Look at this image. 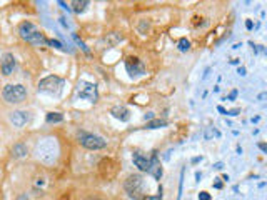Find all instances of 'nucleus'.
Returning <instances> with one entry per match:
<instances>
[{"label": "nucleus", "mask_w": 267, "mask_h": 200, "mask_svg": "<svg viewBox=\"0 0 267 200\" xmlns=\"http://www.w3.org/2000/svg\"><path fill=\"white\" fill-rule=\"evenodd\" d=\"M57 152H59V147H57L55 138H42L37 142L35 155L45 164H52L57 157Z\"/></svg>", "instance_id": "1"}, {"label": "nucleus", "mask_w": 267, "mask_h": 200, "mask_svg": "<svg viewBox=\"0 0 267 200\" xmlns=\"http://www.w3.org/2000/svg\"><path fill=\"white\" fill-rule=\"evenodd\" d=\"M2 97L5 102H9V104H20V102L25 100L27 97V90L23 85H5L2 90Z\"/></svg>", "instance_id": "2"}, {"label": "nucleus", "mask_w": 267, "mask_h": 200, "mask_svg": "<svg viewBox=\"0 0 267 200\" xmlns=\"http://www.w3.org/2000/svg\"><path fill=\"white\" fill-rule=\"evenodd\" d=\"M64 87V80L57 75H48L42 79L39 82V92H45V93H60Z\"/></svg>", "instance_id": "3"}, {"label": "nucleus", "mask_w": 267, "mask_h": 200, "mask_svg": "<svg viewBox=\"0 0 267 200\" xmlns=\"http://www.w3.org/2000/svg\"><path fill=\"white\" fill-rule=\"evenodd\" d=\"M79 144L89 150H100V149H105L107 147V140H104V138L98 137V135H94V133L80 132L79 133Z\"/></svg>", "instance_id": "4"}, {"label": "nucleus", "mask_w": 267, "mask_h": 200, "mask_svg": "<svg viewBox=\"0 0 267 200\" xmlns=\"http://www.w3.org/2000/svg\"><path fill=\"white\" fill-rule=\"evenodd\" d=\"M142 177L139 173H134V175H130L129 178L125 180L124 183V189L125 192L129 194V197L130 198H134V200H139V198H142Z\"/></svg>", "instance_id": "5"}, {"label": "nucleus", "mask_w": 267, "mask_h": 200, "mask_svg": "<svg viewBox=\"0 0 267 200\" xmlns=\"http://www.w3.org/2000/svg\"><path fill=\"white\" fill-rule=\"evenodd\" d=\"M77 93H79L80 99L89 100V102H97V99H98L97 85L90 84V82H79V85H77Z\"/></svg>", "instance_id": "6"}, {"label": "nucleus", "mask_w": 267, "mask_h": 200, "mask_svg": "<svg viewBox=\"0 0 267 200\" xmlns=\"http://www.w3.org/2000/svg\"><path fill=\"white\" fill-rule=\"evenodd\" d=\"M125 67H127V72H129L130 77H137V75H142L145 72V67L137 57H129L125 60Z\"/></svg>", "instance_id": "7"}, {"label": "nucleus", "mask_w": 267, "mask_h": 200, "mask_svg": "<svg viewBox=\"0 0 267 200\" xmlns=\"http://www.w3.org/2000/svg\"><path fill=\"white\" fill-rule=\"evenodd\" d=\"M152 177L154 178H159L162 177V173H164V170H162V165H160V162H159V157H157V153H152V157H150V165H149V170H147Z\"/></svg>", "instance_id": "8"}, {"label": "nucleus", "mask_w": 267, "mask_h": 200, "mask_svg": "<svg viewBox=\"0 0 267 200\" xmlns=\"http://www.w3.org/2000/svg\"><path fill=\"white\" fill-rule=\"evenodd\" d=\"M10 122L14 124V127H17V129H20V127H23V125L28 122V113L27 112H22V110H15V112H12L10 113Z\"/></svg>", "instance_id": "9"}, {"label": "nucleus", "mask_w": 267, "mask_h": 200, "mask_svg": "<svg viewBox=\"0 0 267 200\" xmlns=\"http://www.w3.org/2000/svg\"><path fill=\"white\" fill-rule=\"evenodd\" d=\"M35 32H39V30H37V27L32 22H23V23H20V25H19V35L22 37L23 40H27V42H28V39H30Z\"/></svg>", "instance_id": "10"}, {"label": "nucleus", "mask_w": 267, "mask_h": 200, "mask_svg": "<svg viewBox=\"0 0 267 200\" xmlns=\"http://www.w3.org/2000/svg\"><path fill=\"white\" fill-rule=\"evenodd\" d=\"M15 70V59L12 54H5L2 57V73L3 75H12Z\"/></svg>", "instance_id": "11"}, {"label": "nucleus", "mask_w": 267, "mask_h": 200, "mask_svg": "<svg viewBox=\"0 0 267 200\" xmlns=\"http://www.w3.org/2000/svg\"><path fill=\"white\" fill-rule=\"evenodd\" d=\"M132 160L135 167H137L139 170H142V172H147L149 170V165H150V158H147L145 155H142L140 152H134L132 153Z\"/></svg>", "instance_id": "12"}, {"label": "nucleus", "mask_w": 267, "mask_h": 200, "mask_svg": "<svg viewBox=\"0 0 267 200\" xmlns=\"http://www.w3.org/2000/svg\"><path fill=\"white\" fill-rule=\"evenodd\" d=\"M110 113H112L114 118H117V120H120V122H127L130 118L129 110H127L124 105H115V107H112L110 108Z\"/></svg>", "instance_id": "13"}, {"label": "nucleus", "mask_w": 267, "mask_h": 200, "mask_svg": "<svg viewBox=\"0 0 267 200\" xmlns=\"http://www.w3.org/2000/svg\"><path fill=\"white\" fill-rule=\"evenodd\" d=\"M122 40H124V37L119 34V32H110V34H107V37H105V42H107V45H109V47L119 45Z\"/></svg>", "instance_id": "14"}, {"label": "nucleus", "mask_w": 267, "mask_h": 200, "mask_svg": "<svg viewBox=\"0 0 267 200\" xmlns=\"http://www.w3.org/2000/svg\"><path fill=\"white\" fill-rule=\"evenodd\" d=\"M28 43H32V45H40V47H42V45H47L48 40L44 37L42 32H35V34L32 35L30 39H28Z\"/></svg>", "instance_id": "15"}, {"label": "nucleus", "mask_w": 267, "mask_h": 200, "mask_svg": "<svg viewBox=\"0 0 267 200\" xmlns=\"http://www.w3.org/2000/svg\"><path fill=\"white\" fill-rule=\"evenodd\" d=\"M27 155V147L23 144H15L12 147V157L14 158H22Z\"/></svg>", "instance_id": "16"}, {"label": "nucleus", "mask_w": 267, "mask_h": 200, "mask_svg": "<svg viewBox=\"0 0 267 200\" xmlns=\"http://www.w3.org/2000/svg\"><path fill=\"white\" fill-rule=\"evenodd\" d=\"M89 7V2L87 0H75V2H72V7L70 10H73L75 14H82V12H85V9Z\"/></svg>", "instance_id": "17"}, {"label": "nucleus", "mask_w": 267, "mask_h": 200, "mask_svg": "<svg viewBox=\"0 0 267 200\" xmlns=\"http://www.w3.org/2000/svg\"><path fill=\"white\" fill-rule=\"evenodd\" d=\"M162 127H167V122L164 118H152L145 125V129H162Z\"/></svg>", "instance_id": "18"}, {"label": "nucleus", "mask_w": 267, "mask_h": 200, "mask_svg": "<svg viewBox=\"0 0 267 200\" xmlns=\"http://www.w3.org/2000/svg\"><path fill=\"white\" fill-rule=\"evenodd\" d=\"M45 120H47L48 124H59V122L64 120V115L60 112H50V113H47Z\"/></svg>", "instance_id": "19"}, {"label": "nucleus", "mask_w": 267, "mask_h": 200, "mask_svg": "<svg viewBox=\"0 0 267 200\" xmlns=\"http://www.w3.org/2000/svg\"><path fill=\"white\" fill-rule=\"evenodd\" d=\"M214 137H220V132L217 129H214V127H207L204 130V138L205 140H211V138Z\"/></svg>", "instance_id": "20"}, {"label": "nucleus", "mask_w": 267, "mask_h": 200, "mask_svg": "<svg viewBox=\"0 0 267 200\" xmlns=\"http://www.w3.org/2000/svg\"><path fill=\"white\" fill-rule=\"evenodd\" d=\"M177 47H179V50H180V52H187L189 48H190V42H189L186 37H184V39H180V40H179Z\"/></svg>", "instance_id": "21"}, {"label": "nucleus", "mask_w": 267, "mask_h": 200, "mask_svg": "<svg viewBox=\"0 0 267 200\" xmlns=\"http://www.w3.org/2000/svg\"><path fill=\"white\" fill-rule=\"evenodd\" d=\"M72 37H73V40H75V43H77V45H79V47L82 48V50H84L85 54H87V55H90V50H89V47L85 45V43H84V42H82V40L79 39V35H77V34H72Z\"/></svg>", "instance_id": "22"}, {"label": "nucleus", "mask_w": 267, "mask_h": 200, "mask_svg": "<svg viewBox=\"0 0 267 200\" xmlns=\"http://www.w3.org/2000/svg\"><path fill=\"white\" fill-rule=\"evenodd\" d=\"M48 45L50 47H53V48H60V50H67V48L64 47V43L62 42H59V40H48Z\"/></svg>", "instance_id": "23"}, {"label": "nucleus", "mask_w": 267, "mask_h": 200, "mask_svg": "<svg viewBox=\"0 0 267 200\" xmlns=\"http://www.w3.org/2000/svg\"><path fill=\"white\" fill-rule=\"evenodd\" d=\"M144 200H162V187L159 189V194L157 195H154V197H147V198H144Z\"/></svg>", "instance_id": "24"}, {"label": "nucleus", "mask_w": 267, "mask_h": 200, "mask_svg": "<svg viewBox=\"0 0 267 200\" xmlns=\"http://www.w3.org/2000/svg\"><path fill=\"white\" fill-rule=\"evenodd\" d=\"M199 200H211V194H207V192H200V194H199Z\"/></svg>", "instance_id": "25"}, {"label": "nucleus", "mask_w": 267, "mask_h": 200, "mask_svg": "<svg viewBox=\"0 0 267 200\" xmlns=\"http://www.w3.org/2000/svg\"><path fill=\"white\" fill-rule=\"evenodd\" d=\"M237 95H239V92H237V90H232L231 93H229V97H227L225 100H236V99H237Z\"/></svg>", "instance_id": "26"}, {"label": "nucleus", "mask_w": 267, "mask_h": 200, "mask_svg": "<svg viewBox=\"0 0 267 200\" xmlns=\"http://www.w3.org/2000/svg\"><path fill=\"white\" fill-rule=\"evenodd\" d=\"M239 113H240V108H232V110H229V112H227V115L236 117V115H239Z\"/></svg>", "instance_id": "27"}, {"label": "nucleus", "mask_w": 267, "mask_h": 200, "mask_svg": "<svg viewBox=\"0 0 267 200\" xmlns=\"http://www.w3.org/2000/svg\"><path fill=\"white\" fill-rule=\"evenodd\" d=\"M214 189H222V182H220V178H215V182H214Z\"/></svg>", "instance_id": "28"}, {"label": "nucleus", "mask_w": 267, "mask_h": 200, "mask_svg": "<svg viewBox=\"0 0 267 200\" xmlns=\"http://www.w3.org/2000/svg\"><path fill=\"white\" fill-rule=\"evenodd\" d=\"M59 5H60V7H62V9H64V10H67V12H70V7H69V5H67V3H65V2H62V0H60V2H59Z\"/></svg>", "instance_id": "29"}, {"label": "nucleus", "mask_w": 267, "mask_h": 200, "mask_svg": "<svg viewBox=\"0 0 267 200\" xmlns=\"http://www.w3.org/2000/svg\"><path fill=\"white\" fill-rule=\"evenodd\" d=\"M214 169H215V170H222L224 164H222V162H217V164H214Z\"/></svg>", "instance_id": "30"}, {"label": "nucleus", "mask_w": 267, "mask_h": 200, "mask_svg": "<svg viewBox=\"0 0 267 200\" xmlns=\"http://www.w3.org/2000/svg\"><path fill=\"white\" fill-rule=\"evenodd\" d=\"M144 118H145V120H152V118H154V112H147L145 115H144Z\"/></svg>", "instance_id": "31"}, {"label": "nucleus", "mask_w": 267, "mask_h": 200, "mask_svg": "<svg viewBox=\"0 0 267 200\" xmlns=\"http://www.w3.org/2000/svg\"><path fill=\"white\" fill-rule=\"evenodd\" d=\"M217 110H219V113H222V115H227V110H225L222 105H219V107H217Z\"/></svg>", "instance_id": "32"}, {"label": "nucleus", "mask_w": 267, "mask_h": 200, "mask_svg": "<svg viewBox=\"0 0 267 200\" xmlns=\"http://www.w3.org/2000/svg\"><path fill=\"white\" fill-rule=\"evenodd\" d=\"M237 73H239L240 77H244L245 75V68L244 67H239V68H237Z\"/></svg>", "instance_id": "33"}, {"label": "nucleus", "mask_w": 267, "mask_h": 200, "mask_svg": "<svg viewBox=\"0 0 267 200\" xmlns=\"http://www.w3.org/2000/svg\"><path fill=\"white\" fill-rule=\"evenodd\" d=\"M204 160V157H194L192 158V164H199V162H202Z\"/></svg>", "instance_id": "34"}, {"label": "nucleus", "mask_w": 267, "mask_h": 200, "mask_svg": "<svg viewBox=\"0 0 267 200\" xmlns=\"http://www.w3.org/2000/svg\"><path fill=\"white\" fill-rule=\"evenodd\" d=\"M252 20H247V22H245V28H247V30H252Z\"/></svg>", "instance_id": "35"}, {"label": "nucleus", "mask_w": 267, "mask_h": 200, "mask_svg": "<svg viewBox=\"0 0 267 200\" xmlns=\"http://www.w3.org/2000/svg\"><path fill=\"white\" fill-rule=\"evenodd\" d=\"M257 99H259V100H265V99H267V93H265V92L259 93V97H257Z\"/></svg>", "instance_id": "36"}, {"label": "nucleus", "mask_w": 267, "mask_h": 200, "mask_svg": "<svg viewBox=\"0 0 267 200\" xmlns=\"http://www.w3.org/2000/svg\"><path fill=\"white\" fill-rule=\"evenodd\" d=\"M59 20H60V23H62V25H64L65 28H69V23H67V22H65V18H64V17H60Z\"/></svg>", "instance_id": "37"}, {"label": "nucleus", "mask_w": 267, "mask_h": 200, "mask_svg": "<svg viewBox=\"0 0 267 200\" xmlns=\"http://www.w3.org/2000/svg\"><path fill=\"white\" fill-rule=\"evenodd\" d=\"M259 149H261L262 152H267V145L265 144H259Z\"/></svg>", "instance_id": "38"}, {"label": "nucleus", "mask_w": 267, "mask_h": 200, "mask_svg": "<svg viewBox=\"0 0 267 200\" xmlns=\"http://www.w3.org/2000/svg\"><path fill=\"white\" fill-rule=\"evenodd\" d=\"M200 178H202V173H200V172H195V182H200Z\"/></svg>", "instance_id": "39"}, {"label": "nucleus", "mask_w": 267, "mask_h": 200, "mask_svg": "<svg viewBox=\"0 0 267 200\" xmlns=\"http://www.w3.org/2000/svg\"><path fill=\"white\" fill-rule=\"evenodd\" d=\"M17 200H28V197L25 194H22V195H19V197H17Z\"/></svg>", "instance_id": "40"}, {"label": "nucleus", "mask_w": 267, "mask_h": 200, "mask_svg": "<svg viewBox=\"0 0 267 200\" xmlns=\"http://www.w3.org/2000/svg\"><path fill=\"white\" fill-rule=\"evenodd\" d=\"M259 120H261V117H252V124H257Z\"/></svg>", "instance_id": "41"}, {"label": "nucleus", "mask_w": 267, "mask_h": 200, "mask_svg": "<svg viewBox=\"0 0 267 200\" xmlns=\"http://www.w3.org/2000/svg\"><path fill=\"white\" fill-rule=\"evenodd\" d=\"M231 63H232V65H237V63H239V59H234V60H231Z\"/></svg>", "instance_id": "42"}]
</instances>
